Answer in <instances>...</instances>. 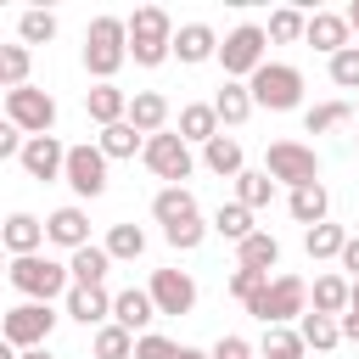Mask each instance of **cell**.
<instances>
[{
    "instance_id": "681fc988",
    "label": "cell",
    "mask_w": 359,
    "mask_h": 359,
    "mask_svg": "<svg viewBox=\"0 0 359 359\" xmlns=\"http://www.w3.org/2000/svg\"><path fill=\"white\" fill-rule=\"evenodd\" d=\"M337 325H342V342H353V348H359V314H353V309H348V314H342V320H337Z\"/></svg>"
},
{
    "instance_id": "d590c367",
    "label": "cell",
    "mask_w": 359,
    "mask_h": 359,
    "mask_svg": "<svg viewBox=\"0 0 359 359\" xmlns=\"http://www.w3.org/2000/svg\"><path fill=\"white\" fill-rule=\"evenodd\" d=\"M28 67H34L28 45H0V84L22 90V84H28Z\"/></svg>"
},
{
    "instance_id": "603a6c76",
    "label": "cell",
    "mask_w": 359,
    "mask_h": 359,
    "mask_svg": "<svg viewBox=\"0 0 359 359\" xmlns=\"http://www.w3.org/2000/svg\"><path fill=\"white\" fill-rule=\"evenodd\" d=\"M219 135V112H213V101H191V107H180V140L191 146V140H213Z\"/></svg>"
},
{
    "instance_id": "7402d4cb",
    "label": "cell",
    "mask_w": 359,
    "mask_h": 359,
    "mask_svg": "<svg viewBox=\"0 0 359 359\" xmlns=\"http://www.w3.org/2000/svg\"><path fill=\"white\" fill-rule=\"evenodd\" d=\"M174 56H180V62H208V56H219L213 28H208V22H185V28L174 34Z\"/></svg>"
},
{
    "instance_id": "bcb514c9",
    "label": "cell",
    "mask_w": 359,
    "mask_h": 359,
    "mask_svg": "<svg viewBox=\"0 0 359 359\" xmlns=\"http://www.w3.org/2000/svg\"><path fill=\"white\" fill-rule=\"evenodd\" d=\"M213 359H252V342L230 331V337H219V342H213Z\"/></svg>"
},
{
    "instance_id": "7a4b0ae2",
    "label": "cell",
    "mask_w": 359,
    "mask_h": 359,
    "mask_svg": "<svg viewBox=\"0 0 359 359\" xmlns=\"http://www.w3.org/2000/svg\"><path fill=\"white\" fill-rule=\"evenodd\" d=\"M129 56H135L140 67H157V62L174 56V22H168L163 6H140V11L129 17Z\"/></svg>"
},
{
    "instance_id": "e575fe53",
    "label": "cell",
    "mask_w": 359,
    "mask_h": 359,
    "mask_svg": "<svg viewBox=\"0 0 359 359\" xmlns=\"http://www.w3.org/2000/svg\"><path fill=\"white\" fill-rule=\"evenodd\" d=\"M101 247H107V258H140L146 252V230L140 224H112Z\"/></svg>"
},
{
    "instance_id": "9a60e30c",
    "label": "cell",
    "mask_w": 359,
    "mask_h": 359,
    "mask_svg": "<svg viewBox=\"0 0 359 359\" xmlns=\"http://www.w3.org/2000/svg\"><path fill=\"white\" fill-rule=\"evenodd\" d=\"M45 241H56V247H67V252L90 247V219H84V208H56V213L45 219Z\"/></svg>"
},
{
    "instance_id": "6f0895ef",
    "label": "cell",
    "mask_w": 359,
    "mask_h": 359,
    "mask_svg": "<svg viewBox=\"0 0 359 359\" xmlns=\"http://www.w3.org/2000/svg\"><path fill=\"white\" fill-rule=\"evenodd\" d=\"M0 320H6V309H0Z\"/></svg>"
},
{
    "instance_id": "30bf717a",
    "label": "cell",
    "mask_w": 359,
    "mask_h": 359,
    "mask_svg": "<svg viewBox=\"0 0 359 359\" xmlns=\"http://www.w3.org/2000/svg\"><path fill=\"white\" fill-rule=\"evenodd\" d=\"M140 157H146V168H151L157 180H168V185H180V180L191 174V146H185L180 135H168V129H163V135H151Z\"/></svg>"
},
{
    "instance_id": "f35d334b",
    "label": "cell",
    "mask_w": 359,
    "mask_h": 359,
    "mask_svg": "<svg viewBox=\"0 0 359 359\" xmlns=\"http://www.w3.org/2000/svg\"><path fill=\"white\" fill-rule=\"evenodd\" d=\"M264 359H303V337L286 331V325H264Z\"/></svg>"
},
{
    "instance_id": "60d3db41",
    "label": "cell",
    "mask_w": 359,
    "mask_h": 359,
    "mask_svg": "<svg viewBox=\"0 0 359 359\" xmlns=\"http://www.w3.org/2000/svg\"><path fill=\"white\" fill-rule=\"evenodd\" d=\"M303 28H309V17H303V11H292V6H280V11L269 17V28H264V34H269V39H280V45H292V39H303Z\"/></svg>"
},
{
    "instance_id": "83f0119b",
    "label": "cell",
    "mask_w": 359,
    "mask_h": 359,
    "mask_svg": "<svg viewBox=\"0 0 359 359\" xmlns=\"http://www.w3.org/2000/svg\"><path fill=\"white\" fill-rule=\"evenodd\" d=\"M286 208H292V219H297V224H309V230H314V224H325V208H331V196H325V185H297Z\"/></svg>"
},
{
    "instance_id": "f6af8a7d",
    "label": "cell",
    "mask_w": 359,
    "mask_h": 359,
    "mask_svg": "<svg viewBox=\"0 0 359 359\" xmlns=\"http://www.w3.org/2000/svg\"><path fill=\"white\" fill-rule=\"evenodd\" d=\"M264 280H269L264 269H236V275H230V297H241V303H247V297H258V292H264Z\"/></svg>"
},
{
    "instance_id": "ab89813d",
    "label": "cell",
    "mask_w": 359,
    "mask_h": 359,
    "mask_svg": "<svg viewBox=\"0 0 359 359\" xmlns=\"http://www.w3.org/2000/svg\"><path fill=\"white\" fill-rule=\"evenodd\" d=\"M17 34H22V45H50V39H56V17H50V11H22Z\"/></svg>"
},
{
    "instance_id": "8992f818",
    "label": "cell",
    "mask_w": 359,
    "mask_h": 359,
    "mask_svg": "<svg viewBox=\"0 0 359 359\" xmlns=\"http://www.w3.org/2000/svg\"><path fill=\"white\" fill-rule=\"evenodd\" d=\"M264 45H269V34L258 28V22H241V28H230L224 34V45H219V62H224V73L241 84V79H252L258 67H264Z\"/></svg>"
},
{
    "instance_id": "f5cc1de1",
    "label": "cell",
    "mask_w": 359,
    "mask_h": 359,
    "mask_svg": "<svg viewBox=\"0 0 359 359\" xmlns=\"http://www.w3.org/2000/svg\"><path fill=\"white\" fill-rule=\"evenodd\" d=\"M342 17H348V28H359V0H353V6L342 11Z\"/></svg>"
},
{
    "instance_id": "d6a6232c",
    "label": "cell",
    "mask_w": 359,
    "mask_h": 359,
    "mask_svg": "<svg viewBox=\"0 0 359 359\" xmlns=\"http://www.w3.org/2000/svg\"><path fill=\"white\" fill-rule=\"evenodd\" d=\"M269 196H275V180L269 174H252V168H241L236 174V202L252 213V208H269Z\"/></svg>"
},
{
    "instance_id": "5b68a950",
    "label": "cell",
    "mask_w": 359,
    "mask_h": 359,
    "mask_svg": "<svg viewBox=\"0 0 359 359\" xmlns=\"http://www.w3.org/2000/svg\"><path fill=\"white\" fill-rule=\"evenodd\" d=\"M247 90H252V107L292 112V107L303 101V73H297L292 62H264V67L247 79Z\"/></svg>"
},
{
    "instance_id": "52a82bcc",
    "label": "cell",
    "mask_w": 359,
    "mask_h": 359,
    "mask_svg": "<svg viewBox=\"0 0 359 359\" xmlns=\"http://www.w3.org/2000/svg\"><path fill=\"white\" fill-rule=\"evenodd\" d=\"M6 123H17L28 140H34V135H50V123H56V101H50L45 90H34V84L6 90Z\"/></svg>"
},
{
    "instance_id": "ba28073f",
    "label": "cell",
    "mask_w": 359,
    "mask_h": 359,
    "mask_svg": "<svg viewBox=\"0 0 359 359\" xmlns=\"http://www.w3.org/2000/svg\"><path fill=\"white\" fill-rule=\"evenodd\" d=\"M264 174L269 180H286L292 191L297 185H320V157L309 146H297V140H275L269 157H264Z\"/></svg>"
},
{
    "instance_id": "11a10c76",
    "label": "cell",
    "mask_w": 359,
    "mask_h": 359,
    "mask_svg": "<svg viewBox=\"0 0 359 359\" xmlns=\"http://www.w3.org/2000/svg\"><path fill=\"white\" fill-rule=\"evenodd\" d=\"M0 359H17V348H11V342H6V337H0Z\"/></svg>"
},
{
    "instance_id": "9c48e42d",
    "label": "cell",
    "mask_w": 359,
    "mask_h": 359,
    "mask_svg": "<svg viewBox=\"0 0 359 359\" xmlns=\"http://www.w3.org/2000/svg\"><path fill=\"white\" fill-rule=\"evenodd\" d=\"M50 325H56L50 303H17V309H6V320H0V337H6V342L22 353V348H45Z\"/></svg>"
},
{
    "instance_id": "4fadbf2b",
    "label": "cell",
    "mask_w": 359,
    "mask_h": 359,
    "mask_svg": "<svg viewBox=\"0 0 359 359\" xmlns=\"http://www.w3.org/2000/svg\"><path fill=\"white\" fill-rule=\"evenodd\" d=\"M22 168H28V180H56L67 168V146L56 135H34V140H22Z\"/></svg>"
},
{
    "instance_id": "b9f144b4",
    "label": "cell",
    "mask_w": 359,
    "mask_h": 359,
    "mask_svg": "<svg viewBox=\"0 0 359 359\" xmlns=\"http://www.w3.org/2000/svg\"><path fill=\"white\" fill-rule=\"evenodd\" d=\"M163 236H168V247H174V252H191V247H202L208 224H202V213H196V219H180V224H168Z\"/></svg>"
},
{
    "instance_id": "db71d44e",
    "label": "cell",
    "mask_w": 359,
    "mask_h": 359,
    "mask_svg": "<svg viewBox=\"0 0 359 359\" xmlns=\"http://www.w3.org/2000/svg\"><path fill=\"white\" fill-rule=\"evenodd\" d=\"M180 359H213V353H202V348H185V353H180Z\"/></svg>"
},
{
    "instance_id": "ffe728a7",
    "label": "cell",
    "mask_w": 359,
    "mask_h": 359,
    "mask_svg": "<svg viewBox=\"0 0 359 359\" xmlns=\"http://www.w3.org/2000/svg\"><path fill=\"white\" fill-rule=\"evenodd\" d=\"M129 123L151 140V135H163V123H168V95H157V90H135L129 95Z\"/></svg>"
},
{
    "instance_id": "836d02e7",
    "label": "cell",
    "mask_w": 359,
    "mask_h": 359,
    "mask_svg": "<svg viewBox=\"0 0 359 359\" xmlns=\"http://www.w3.org/2000/svg\"><path fill=\"white\" fill-rule=\"evenodd\" d=\"M213 230H219L224 241H236V247H241V241L252 236V213H247L241 202H224V208L213 213Z\"/></svg>"
},
{
    "instance_id": "8fae6325",
    "label": "cell",
    "mask_w": 359,
    "mask_h": 359,
    "mask_svg": "<svg viewBox=\"0 0 359 359\" xmlns=\"http://www.w3.org/2000/svg\"><path fill=\"white\" fill-rule=\"evenodd\" d=\"M62 180H67L79 196H101V191H107V157H101V146H67Z\"/></svg>"
},
{
    "instance_id": "f907efd6",
    "label": "cell",
    "mask_w": 359,
    "mask_h": 359,
    "mask_svg": "<svg viewBox=\"0 0 359 359\" xmlns=\"http://www.w3.org/2000/svg\"><path fill=\"white\" fill-rule=\"evenodd\" d=\"M17 359H50V348H22Z\"/></svg>"
},
{
    "instance_id": "7bdbcfd3",
    "label": "cell",
    "mask_w": 359,
    "mask_h": 359,
    "mask_svg": "<svg viewBox=\"0 0 359 359\" xmlns=\"http://www.w3.org/2000/svg\"><path fill=\"white\" fill-rule=\"evenodd\" d=\"M331 84L359 90V45H348V50H337V56H331Z\"/></svg>"
},
{
    "instance_id": "44dd1931",
    "label": "cell",
    "mask_w": 359,
    "mask_h": 359,
    "mask_svg": "<svg viewBox=\"0 0 359 359\" xmlns=\"http://www.w3.org/2000/svg\"><path fill=\"white\" fill-rule=\"evenodd\" d=\"M275 264H280V241H275L269 230H252V236L236 247V269H264V275H269Z\"/></svg>"
},
{
    "instance_id": "6da1fadb",
    "label": "cell",
    "mask_w": 359,
    "mask_h": 359,
    "mask_svg": "<svg viewBox=\"0 0 359 359\" xmlns=\"http://www.w3.org/2000/svg\"><path fill=\"white\" fill-rule=\"evenodd\" d=\"M129 62V22L123 17H95L90 22V34H84V67L101 79V84H112V73Z\"/></svg>"
},
{
    "instance_id": "e0dca14e",
    "label": "cell",
    "mask_w": 359,
    "mask_h": 359,
    "mask_svg": "<svg viewBox=\"0 0 359 359\" xmlns=\"http://www.w3.org/2000/svg\"><path fill=\"white\" fill-rule=\"evenodd\" d=\"M151 320H157L151 292H135V286H129V292H118V297H112V325H123L129 337H135V331H146Z\"/></svg>"
},
{
    "instance_id": "1f68e13d",
    "label": "cell",
    "mask_w": 359,
    "mask_h": 359,
    "mask_svg": "<svg viewBox=\"0 0 359 359\" xmlns=\"http://www.w3.org/2000/svg\"><path fill=\"white\" fill-rule=\"evenodd\" d=\"M297 337H303V348H320V353H325V348H337V342H342V325H337L331 314H314V309H309V314H303V325H297Z\"/></svg>"
},
{
    "instance_id": "7c38bea8",
    "label": "cell",
    "mask_w": 359,
    "mask_h": 359,
    "mask_svg": "<svg viewBox=\"0 0 359 359\" xmlns=\"http://www.w3.org/2000/svg\"><path fill=\"white\" fill-rule=\"evenodd\" d=\"M146 292H151L157 314H191V309H196V280H191L185 269H157Z\"/></svg>"
},
{
    "instance_id": "9f6ffc18",
    "label": "cell",
    "mask_w": 359,
    "mask_h": 359,
    "mask_svg": "<svg viewBox=\"0 0 359 359\" xmlns=\"http://www.w3.org/2000/svg\"><path fill=\"white\" fill-rule=\"evenodd\" d=\"M0 269H11V264H0Z\"/></svg>"
},
{
    "instance_id": "ee69618b",
    "label": "cell",
    "mask_w": 359,
    "mask_h": 359,
    "mask_svg": "<svg viewBox=\"0 0 359 359\" xmlns=\"http://www.w3.org/2000/svg\"><path fill=\"white\" fill-rule=\"evenodd\" d=\"M185 348L180 342H168V337H157V331H146V337H135V359H180Z\"/></svg>"
},
{
    "instance_id": "cb8c5ba5",
    "label": "cell",
    "mask_w": 359,
    "mask_h": 359,
    "mask_svg": "<svg viewBox=\"0 0 359 359\" xmlns=\"http://www.w3.org/2000/svg\"><path fill=\"white\" fill-rule=\"evenodd\" d=\"M151 213H157V224L168 230V224H180V219H196V196H191L185 185H163V191L151 196Z\"/></svg>"
},
{
    "instance_id": "5bb4252c",
    "label": "cell",
    "mask_w": 359,
    "mask_h": 359,
    "mask_svg": "<svg viewBox=\"0 0 359 359\" xmlns=\"http://www.w3.org/2000/svg\"><path fill=\"white\" fill-rule=\"evenodd\" d=\"M0 247H6L11 258H34V252L45 247V219H34V213H11V219L0 224Z\"/></svg>"
},
{
    "instance_id": "d6986e66",
    "label": "cell",
    "mask_w": 359,
    "mask_h": 359,
    "mask_svg": "<svg viewBox=\"0 0 359 359\" xmlns=\"http://www.w3.org/2000/svg\"><path fill=\"white\" fill-rule=\"evenodd\" d=\"M84 112H90L101 129H112V123L129 118V95H123L118 84H95V90H84Z\"/></svg>"
},
{
    "instance_id": "3957f363",
    "label": "cell",
    "mask_w": 359,
    "mask_h": 359,
    "mask_svg": "<svg viewBox=\"0 0 359 359\" xmlns=\"http://www.w3.org/2000/svg\"><path fill=\"white\" fill-rule=\"evenodd\" d=\"M247 314H252V320H264V325L303 320V314H309V286H303L297 275H275V280H264V292H258V297H247Z\"/></svg>"
},
{
    "instance_id": "816d5d0a",
    "label": "cell",
    "mask_w": 359,
    "mask_h": 359,
    "mask_svg": "<svg viewBox=\"0 0 359 359\" xmlns=\"http://www.w3.org/2000/svg\"><path fill=\"white\" fill-rule=\"evenodd\" d=\"M348 309H353V314H359V280H353V286H348Z\"/></svg>"
},
{
    "instance_id": "ac0fdd59",
    "label": "cell",
    "mask_w": 359,
    "mask_h": 359,
    "mask_svg": "<svg viewBox=\"0 0 359 359\" xmlns=\"http://www.w3.org/2000/svg\"><path fill=\"white\" fill-rule=\"evenodd\" d=\"M303 39H309L314 50L337 56V50H348V17H337V11H314L309 28H303Z\"/></svg>"
},
{
    "instance_id": "f1b7e54d",
    "label": "cell",
    "mask_w": 359,
    "mask_h": 359,
    "mask_svg": "<svg viewBox=\"0 0 359 359\" xmlns=\"http://www.w3.org/2000/svg\"><path fill=\"white\" fill-rule=\"evenodd\" d=\"M348 286H353V280H342V275H320V280H314V314L342 320V314H348Z\"/></svg>"
},
{
    "instance_id": "277c9868",
    "label": "cell",
    "mask_w": 359,
    "mask_h": 359,
    "mask_svg": "<svg viewBox=\"0 0 359 359\" xmlns=\"http://www.w3.org/2000/svg\"><path fill=\"white\" fill-rule=\"evenodd\" d=\"M6 280L28 297V303H50V297H62L67 292V264H56V258H11V269H6Z\"/></svg>"
},
{
    "instance_id": "c3c4849f",
    "label": "cell",
    "mask_w": 359,
    "mask_h": 359,
    "mask_svg": "<svg viewBox=\"0 0 359 359\" xmlns=\"http://www.w3.org/2000/svg\"><path fill=\"white\" fill-rule=\"evenodd\" d=\"M342 269H353V280H359V236H348V247H342Z\"/></svg>"
},
{
    "instance_id": "7dc6e473",
    "label": "cell",
    "mask_w": 359,
    "mask_h": 359,
    "mask_svg": "<svg viewBox=\"0 0 359 359\" xmlns=\"http://www.w3.org/2000/svg\"><path fill=\"white\" fill-rule=\"evenodd\" d=\"M6 157H22V129L17 123H0V163Z\"/></svg>"
},
{
    "instance_id": "4316f807",
    "label": "cell",
    "mask_w": 359,
    "mask_h": 359,
    "mask_svg": "<svg viewBox=\"0 0 359 359\" xmlns=\"http://www.w3.org/2000/svg\"><path fill=\"white\" fill-rule=\"evenodd\" d=\"M95 146H101V157L112 163V157H135V151H146V135H140V129H135V123L123 118V123L101 129V140H95Z\"/></svg>"
},
{
    "instance_id": "f546056e",
    "label": "cell",
    "mask_w": 359,
    "mask_h": 359,
    "mask_svg": "<svg viewBox=\"0 0 359 359\" xmlns=\"http://www.w3.org/2000/svg\"><path fill=\"white\" fill-rule=\"evenodd\" d=\"M202 163L213 168V174H241V140H230V135H213L208 146H202Z\"/></svg>"
},
{
    "instance_id": "74e56055",
    "label": "cell",
    "mask_w": 359,
    "mask_h": 359,
    "mask_svg": "<svg viewBox=\"0 0 359 359\" xmlns=\"http://www.w3.org/2000/svg\"><path fill=\"white\" fill-rule=\"evenodd\" d=\"M95 359H135V337L107 320V325L95 331Z\"/></svg>"
},
{
    "instance_id": "2e32d148",
    "label": "cell",
    "mask_w": 359,
    "mask_h": 359,
    "mask_svg": "<svg viewBox=\"0 0 359 359\" xmlns=\"http://www.w3.org/2000/svg\"><path fill=\"white\" fill-rule=\"evenodd\" d=\"M67 314L79 325H107L112 320V292L107 286H67Z\"/></svg>"
},
{
    "instance_id": "8d00e7d4",
    "label": "cell",
    "mask_w": 359,
    "mask_h": 359,
    "mask_svg": "<svg viewBox=\"0 0 359 359\" xmlns=\"http://www.w3.org/2000/svg\"><path fill=\"white\" fill-rule=\"evenodd\" d=\"M348 118H353L348 101H320V107L303 112V129H309V135H325V129H337V123H348Z\"/></svg>"
},
{
    "instance_id": "484cf974",
    "label": "cell",
    "mask_w": 359,
    "mask_h": 359,
    "mask_svg": "<svg viewBox=\"0 0 359 359\" xmlns=\"http://www.w3.org/2000/svg\"><path fill=\"white\" fill-rule=\"evenodd\" d=\"M213 112H219V123H247V112H252V90L247 84H236V79H224V90L213 95Z\"/></svg>"
},
{
    "instance_id": "d4e9b609",
    "label": "cell",
    "mask_w": 359,
    "mask_h": 359,
    "mask_svg": "<svg viewBox=\"0 0 359 359\" xmlns=\"http://www.w3.org/2000/svg\"><path fill=\"white\" fill-rule=\"evenodd\" d=\"M107 269H112V258H107V247H79L73 258H67V275H73V286H101L107 280Z\"/></svg>"
},
{
    "instance_id": "4dcf8cb0",
    "label": "cell",
    "mask_w": 359,
    "mask_h": 359,
    "mask_svg": "<svg viewBox=\"0 0 359 359\" xmlns=\"http://www.w3.org/2000/svg\"><path fill=\"white\" fill-rule=\"evenodd\" d=\"M342 247H348V230H342V224H314V230H303V252H309V258H342Z\"/></svg>"
}]
</instances>
